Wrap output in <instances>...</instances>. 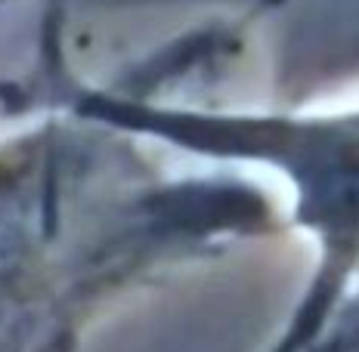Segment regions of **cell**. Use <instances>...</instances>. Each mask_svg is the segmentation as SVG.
<instances>
[{
  "label": "cell",
  "mask_w": 359,
  "mask_h": 352,
  "mask_svg": "<svg viewBox=\"0 0 359 352\" xmlns=\"http://www.w3.org/2000/svg\"><path fill=\"white\" fill-rule=\"evenodd\" d=\"M43 31L140 99L304 111L359 93V0H43Z\"/></svg>",
  "instance_id": "cell-1"
},
{
  "label": "cell",
  "mask_w": 359,
  "mask_h": 352,
  "mask_svg": "<svg viewBox=\"0 0 359 352\" xmlns=\"http://www.w3.org/2000/svg\"><path fill=\"white\" fill-rule=\"evenodd\" d=\"M72 108L180 152L279 174L294 192L301 220L323 244L313 325L334 312L359 272V96L304 111H269L81 90Z\"/></svg>",
  "instance_id": "cell-2"
},
{
  "label": "cell",
  "mask_w": 359,
  "mask_h": 352,
  "mask_svg": "<svg viewBox=\"0 0 359 352\" xmlns=\"http://www.w3.org/2000/svg\"><path fill=\"white\" fill-rule=\"evenodd\" d=\"M325 346L332 352H359V272L347 284L328 321Z\"/></svg>",
  "instance_id": "cell-3"
}]
</instances>
